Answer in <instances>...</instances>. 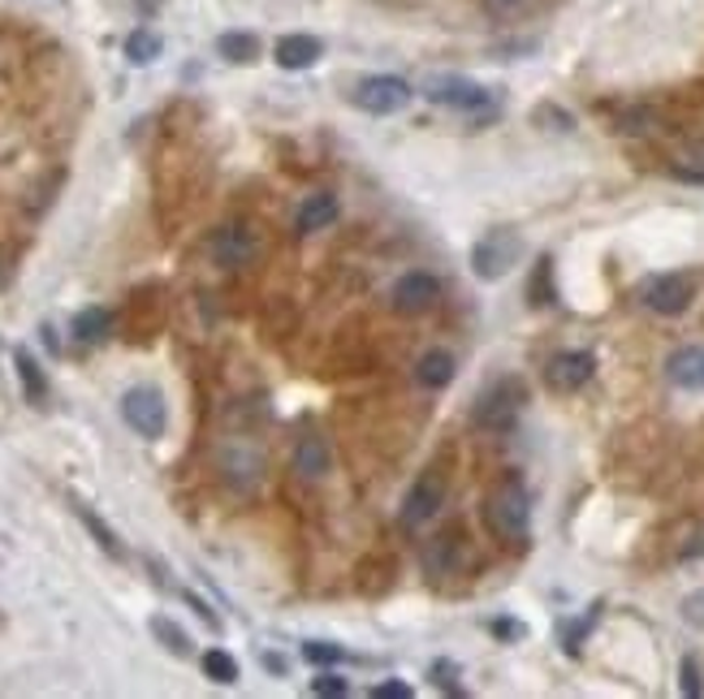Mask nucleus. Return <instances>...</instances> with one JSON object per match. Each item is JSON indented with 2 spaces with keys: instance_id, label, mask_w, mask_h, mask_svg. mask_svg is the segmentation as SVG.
Instances as JSON below:
<instances>
[{
  "instance_id": "22",
  "label": "nucleus",
  "mask_w": 704,
  "mask_h": 699,
  "mask_svg": "<svg viewBox=\"0 0 704 699\" xmlns=\"http://www.w3.org/2000/svg\"><path fill=\"white\" fill-rule=\"evenodd\" d=\"M200 669H204V678L220 683V687H234V683H238V661H234L225 648H208V652L200 656Z\"/></svg>"
},
{
  "instance_id": "13",
  "label": "nucleus",
  "mask_w": 704,
  "mask_h": 699,
  "mask_svg": "<svg viewBox=\"0 0 704 699\" xmlns=\"http://www.w3.org/2000/svg\"><path fill=\"white\" fill-rule=\"evenodd\" d=\"M666 376L679 389H704V346H683L666 358Z\"/></svg>"
},
{
  "instance_id": "33",
  "label": "nucleus",
  "mask_w": 704,
  "mask_h": 699,
  "mask_svg": "<svg viewBox=\"0 0 704 699\" xmlns=\"http://www.w3.org/2000/svg\"><path fill=\"white\" fill-rule=\"evenodd\" d=\"M674 177L679 182H704V173H696V169H674Z\"/></svg>"
},
{
  "instance_id": "15",
  "label": "nucleus",
  "mask_w": 704,
  "mask_h": 699,
  "mask_svg": "<svg viewBox=\"0 0 704 699\" xmlns=\"http://www.w3.org/2000/svg\"><path fill=\"white\" fill-rule=\"evenodd\" d=\"M338 220V199L329 195V191H316V195H307L298 211H294V229L298 233H316V229H329Z\"/></svg>"
},
{
  "instance_id": "28",
  "label": "nucleus",
  "mask_w": 704,
  "mask_h": 699,
  "mask_svg": "<svg viewBox=\"0 0 704 699\" xmlns=\"http://www.w3.org/2000/svg\"><path fill=\"white\" fill-rule=\"evenodd\" d=\"M592 622H597V609H592L583 622H575V627L566 630V652H570V656H579V648H583V634L592 630Z\"/></svg>"
},
{
  "instance_id": "3",
  "label": "nucleus",
  "mask_w": 704,
  "mask_h": 699,
  "mask_svg": "<svg viewBox=\"0 0 704 699\" xmlns=\"http://www.w3.org/2000/svg\"><path fill=\"white\" fill-rule=\"evenodd\" d=\"M523 255V238L514 229H489L476 247H472V273L480 280H501Z\"/></svg>"
},
{
  "instance_id": "32",
  "label": "nucleus",
  "mask_w": 704,
  "mask_h": 699,
  "mask_svg": "<svg viewBox=\"0 0 704 699\" xmlns=\"http://www.w3.org/2000/svg\"><path fill=\"white\" fill-rule=\"evenodd\" d=\"M186 605H191V609H195V614H200V618H204V622H208L212 630H220V618L212 614V609L204 605V600H200V596H195V592H186Z\"/></svg>"
},
{
  "instance_id": "26",
  "label": "nucleus",
  "mask_w": 704,
  "mask_h": 699,
  "mask_svg": "<svg viewBox=\"0 0 704 699\" xmlns=\"http://www.w3.org/2000/svg\"><path fill=\"white\" fill-rule=\"evenodd\" d=\"M679 691L692 699L704 696V678H701V661L696 656H683V665H679Z\"/></svg>"
},
{
  "instance_id": "5",
  "label": "nucleus",
  "mask_w": 704,
  "mask_h": 699,
  "mask_svg": "<svg viewBox=\"0 0 704 699\" xmlns=\"http://www.w3.org/2000/svg\"><path fill=\"white\" fill-rule=\"evenodd\" d=\"M122 420H126V427H130L135 436H143V440H160L164 427H169V406H164L160 389H151V385L126 389V393H122Z\"/></svg>"
},
{
  "instance_id": "10",
  "label": "nucleus",
  "mask_w": 704,
  "mask_h": 699,
  "mask_svg": "<svg viewBox=\"0 0 704 699\" xmlns=\"http://www.w3.org/2000/svg\"><path fill=\"white\" fill-rule=\"evenodd\" d=\"M436 298H441V280L432 277V273H402V277L394 280V307L407 311V316L428 311Z\"/></svg>"
},
{
  "instance_id": "11",
  "label": "nucleus",
  "mask_w": 704,
  "mask_h": 699,
  "mask_svg": "<svg viewBox=\"0 0 704 699\" xmlns=\"http://www.w3.org/2000/svg\"><path fill=\"white\" fill-rule=\"evenodd\" d=\"M251 255H256V238H251L247 225H225V229H216V238H212V260H216L220 268H242V264H251Z\"/></svg>"
},
{
  "instance_id": "27",
  "label": "nucleus",
  "mask_w": 704,
  "mask_h": 699,
  "mask_svg": "<svg viewBox=\"0 0 704 699\" xmlns=\"http://www.w3.org/2000/svg\"><path fill=\"white\" fill-rule=\"evenodd\" d=\"M311 691H316V696H347V691H351V683H347V678H338V674L329 669V674L311 678Z\"/></svg>"
},
{
  "instance_id": "4",
  "label": "nucleus",
  "mask_w": 704,
  "mask_h": 699,
  "mask_svg": "<svg viewBox=\"0 0 704 699\" xmlns=\"http://www.w3.org/2000/svg\"><path fill=\"white\" fill-rule=\"evenodd\" d=\"M523 402H527L523 380H514V376H510V380H497L489 393H480V402H476V411H472V423L485 427V432H506V427H514Z\"/></svg>"
},
{
  "instance_id": "24",
  "label": "nucleus",
  "mask_w": 704,
  "mask_h": 699,
  "mask_svg": "<svg viewBox=\"0 0 704 699\" xmlns=\"http://www.w3.org/2000/svg\"><path fill=\"white\" fill-rule=\"evenodd\" d=\"M532 302H536V307H549V302H554V260H549V255L536 264V277H532Z\"/></svg>"
},
{
  "instance_id": "8",
  "label": "nucleus",
  "mask_w": 704,
  "mask_h": 699,
  "mask_svg": "<svg viewBox=\"0 0 704 699\" xmlns=\"http://www.w3.org/2000/svg\"><path fill=\"white\" fill-rule=\"evenodd\" d=\"M692 298H696V285L683 273H666V277H652L644 285V307L657 316H670V320L683 316L692 307Z\"/></svg>"
},
{
  "instance_id": "9",
  "label": "nucleus",
  "mask_w": 704,
  "mask_h": 699,
  "mask_svg": "<svg viewBox=\"0 0 704 699\" xmlns=\"http://www.w3.org/2000/svg\"><path fill=\"white\" fill-rule=\"evenodd\" d=\"M441 501H445V480H441L436 471H428V475H420V480L411 484L407 501H402V523H407V527L432 523L436 509H441Z\"/></svg>"
},
{
  "instance_id": "2",
  "label": "nucleus",
  "mask_w": 704,
  "mask_h": 699,
  "mask_svg": "<svg viewBox=\"0 0 704 699\" xmlns=\"http://www.w3.org/2000/svg\"><path fill=\"white\" fill-rule=\"evenodd\" d=\"M423 95L441 108H454V113H467V117H493V91L463 78V73H441L423 87Z\"/></svg>"
},
{
  "instance_id": "1",
  "label": "nucleus",
  "mask_w": 704,
  "mask_h": 699,
  "mask_svg": "<svg viewBox=\"0 0 704 699\" xmlns=\"http://www.w3.org/2000/svg\"><path fill=\"white\" fill-rule=\"evenodd\" d=\"M485 518L493 527V536L501 540H527V527H532V496L519 480H506L497 484L489 505H485Z\"/></svg>"
},
{
  "instance_id": "14",
  "label": "nucleus",
  "mask_w": 704,
  "mask_h": 699,
  "mask_svg": "<svg viewBox=\"0 0 704 699\" xmlns=\"http://www.w3.org/2000/svg\"><path fill=\"white\" fill-rule=\"evenodd\" d=\"M454 376H458V358L450 350H423L416 363V380L423 389H450Z\"/></svg>"
},
{
  "instance_id": "31",
  "label": "nucleus",
  "mask_w": 704,
  "mask_h": 699,
  "mask_svg": "<svg viewBox=\"0 0 704 699\" xmlns=\"http://www.w3.org/2000/svg\"><path fill=\"white\" fill-rule=\"evenodd\" d=\"M372 699H411V687L407 683H381V687H372Z\"/></svg>"
},
{
  "instance_id": "35",
  "label": "nucleus",
  "mask_w": 704,
  "mask_h": 699,
  "mask_svg": "<svg viewBox=\"0 0 704 699\" xmlns=\"http://www.w3.org/2000/svg\"><path fill=\"white\" fill-rule=\"evenodd\" d=\"M493 4H519V0H493Z\"/></svg>"
},
{
  "instance_id": "30",
  "label": "nucleus",
  "mask_w": 704,
  "mask_h": 699,
  "mask_svg": "<svg viewBox=\"0 0 704 699\" xmlns=\"http://www.w3.org/2000/svg\"><path fill=\"white\" fill-rule=\"evenodd\" d=\"M489 630H493L497 639H523V634H527V627H523V622H514V618H493Z\"/></svg>"
},
{
  "instance_id": "17",
  "label": "nucleus",
  "mask_w": 704,
  "mask_h": 699,
  "mask_svg": "<svg viewBox=\"0 0 704 699\" xmlns=\"http://www.w3.org/2000/svg\"><path fill=\"white\" fill-rule=\"evenodd\" d=\"M294 471H298L303 480H320V475L329 471V445H325L320 436H303V440L294 445Z\"/></svg>"
},
{
  "instance_id": "6",
  "label": "nucleus",
  "mask_w": 704,
  "mask_h": 699,
  "mask_svg": "<svg viewBox=\"0 0 704 699\" xmlns=\"http://www.w3.org/2000/svg\"><path fill=\"white\" fill-rule=\"evenodd\" d=\"M354 104L372 117H389V113H402L411 104V82L398 78V73H372L354 87Z\"/></svg>"
},
{
  "instance_id": "20",
  "label": "nucleus",
  "mask_w": 704,
  "mask_h": 699,
  "mask_svg": "<svg viewBox=\"0 0 704 699\" xmlns=\"http://www.w3.org/2000/svg\"><path fill=\"white\" fill-rule=\"evenodd\" d=\"M122 53H126V61H130V66H151V61L164 53V44H160V35H156V31L139 26V31H130V35H126Z\"/></svg>"
},
{
  "instance_id": "12",
  "label": "nucleus",
  "mask_w": 704,
  "mask_h": 699,
  "mask_svg": "<svg viewBox=\"0 0 704 699\" xmlns=\"http://www.w3.org/2000/svg\"><path fill=\"white\" fill-rule=\"evenodd\" d=\"M277 66L282 70H311L320 57H325V44L316 35H282L277 48H273Z\"/></svg>"
},
{
  "instance_id": "16",
  "label": "nucleus",
  "mask_w": 704,
  "mask_h": 699,
  "mask_svg": "<svg viewBox=\"0 0 704 699\" xmlns=\"http://www.w3.org/2000/svg\"><path fill=\"white\" fill-rule=\"evenodd\" d=\"M13 367H18V380H22L26 402H31V406H44V402H48V376H44V367L35 363V354H31V350H13Z\"/></svg>"
},
{
  "instance_id": "21",
  "label": "nucleus",
  "mask_w": 704,
  "mask_h": 699,
  "mask_svg": "<svg viewBox=\"0 0 704 699\" xmlns=\"http://www.w3.org/2000/svg\"><path fill=\"white\" fill-rule=\"evenodd\" d=\"M73 509H78V518H82V527H87V531L95 536V545H100V549H104L109 558H117V561L126 558V549H122V540H117V531H113V527H109V523H104V518H100L95 509H87V505H73Z\"/></svg>"
},
{
  "instance_id": "18",
  "label": "nucleus",
  "mask_w": 704,
  "mask_h": 699,
  "mask_svg": "<svg viewBox=\"0 0 704 699\" xmlns=\"http://www.w3.org/2000/svg\"><path fill=\"white\" fill-rule=\"evenodd\" d=\"M113 333V311L109 307H82L78 316H73V337L82 342V346H95V342H104Z\"/></svg>"
},
{
  "instance_id": "25",
  "label": "nucleus",
  "mask_w": 704,
  "mask_h": 699,
  "mask_svg": "<svg viewBox=\"0 0 704 699\" xmlns=\"http://www.w3.org/2000/svg\"><path fill=\"white\" fill-rule=\"evenodd\" d=\"M303 661H311V665H342V661H347V652H342L338 643H320V639H311V643H303Z\"/></svg>"
},
{
  "instance_id": "7",
  "label": "nucleus",
  "mask_w": 704,
  "mask_h": 699,
  "mask_svg": "<svg viewBox=\"0 0 704 699\" xmlns=\"http://www.w3.org/2000/svg\"><path fill=\"white\" fill-rule=\"evenodd\" d=\"M597 376V354L592 350H558L545 363V385L554 393H579Z\"/></svg>"
},
{
  "instance_id": "19",
  "label": "nucleus",
  "mask_w": 704,
  "mask_h": 699,
  "mask_svg": "<svg viewBox=\"0 0 704 699\" xmlns=\"http://www.w3.org/2000/svg\"><path fill=\"white\" fill-rule=\"evenodd\" d=\"M216 53H220L229 66H251V61L260 57V39H256L251 31H225V35L216 39Z\"/></svg>"
},
{
  "instance_id": "29",
  "label": "nucleus",
  "mask_w": 704,
  "mask_h": 699,
  "mask_svg": "<svg viewBox=\"0 0 704 699\" xmlns=\"http://www.w3.org/2000/svg\"><path fill=\"white\" fill-rule=\"evenodd\" d=\"M683 622H688V627H704V587L683 600Z\"/></svg>"
},
{
  "instance_id": "23",
  "label": "nucleus",
  "mask_w": 704,
  "mask_h": 699,
  "mask_svg": "<svg viewBox=\"0 0 704 699\" xmlns=\"http://www.w3.org/2000/svg\"><path fill=\"white\" fill-rule=\"evenodd\" d=\"M151 634H156V639H160V643H164L173 656H191V634L178 627L173 618L156 614V618H151Z\"/></svg>"
},
{
  "instance_id": "34",
  "label": "nucleus",
  "mask_w": 704,
  "mask_h": 699,
  "mask_svg": "<svg viewBox=\"0 0 704 699\" xmlns=\"http://www.w3.org/2000/svg\"><path fill=\"white\" fill-rule=\"evenodd\" d=\"M264 665H269L273 674H285V661H282V656H264Z\"/></svg>"
}]
</instances>
